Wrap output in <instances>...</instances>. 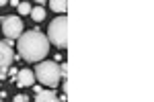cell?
I'll use <instances>...</instances> for the list:
<instances>
[{"mask_svg": "<svg viewBox=\"0 0 154 102\" xmlns=\"http://www.w3.org/2000/svg\"><path fill=\"white\" fill-rule=\"evenodd\" d=\"M11 4L12 6H19V0H11Z\"/></svg>", "mask_w": 154, "mask_h": 102, "instance_id": "cell-14", "label": "cell"}, {"mask_svg": "<svg viewBox=\"0 0 154 102\" xmlns=\"http://www.w3.org/2000/svg\"><path fill=\"white\" fill-rule=\"evenodd\" d=\"M12 59H14V53H12V41H0V71H6L8 66H12Z\"/></svg>", "mask_w": 154, "mask_h": 102, "instance_id": "cell-5", "label": "cell"}, {"mask_svg": "<svg viewBox=\"0 0 154 102\" xmlns=\"http://www.w3.org/2000/svg\"><path fill=\"white\" fill-rule=\"evenodd\" d=\"M29 14H31V19H33L35 23H41V21L45 19V8L39 4V6H35V8H31V12H29Z\"/></svg>", "mask_w": 154, "mask_h": 102, "instance_id": "cell-8", "label": "cell"}, {"mask_svg": "<svg viewBox=\"0 0 154 102\" xmlns=\"http://www.w3.org/2000/svg\"><path fill=\"white\" fill-rule=\"evenodd\" d=\"M17 49H19V55L27 61H41L49 53V39L41 31L33 29L19 35Z\"/></svg>", "mask_w": 154, "mask_h": 102, "instance_id": "cell-1", "label": "cell"}, {"mask_svg": "<svg viewBox=\"0 0 154 102\" xmlns=\"http://www.w3.org/2000/svg\"><path fill=\"white\" fill-rule=\"evenodd\" d=\"M14 80H17V86L19 88H31L35 84V74L31 69H19Z\"/></svg>", "mask_w": 154, "mask_h": 102, "instance_id": "cell-6", "label": "cell"}, {"mask_svg": "<svg viewBox=\"0 0 154 102\" xmlns=\"http://www.w3.org/2000/svg\"><path fill=\"white\" fill-rule=\"evenodd\" d=\"M0 27H2V33L6 35V39H19V35L23 33V23L19 16H6L0 21Z\"/></svg>", "mask_w": 154, "mask_h": 102, "instance_id": "cell-4", "label": "cell"}, {"mask_svg": "<svg viewBox=\"0 0 154 102\" xmlns=\"http://www.w3.org/2000/svg\"><path fill=\"white\" fill-rule=\"evenodd\" d=\"M49 4H51V10L54 12H66L68 8V0H49Z\"/></svg>", "mask_w": 154, "mask_h": 102, "instance_id": "cell-9", "label": "cell"}, {"mask_svg": "<svg viewBox=\"0 0 154 102\" xmlns=\"http://www.w3.org/2000/svg\"><path fill=\"white\" fill-rule=\"evenodd\" d=\"M35 100L37 102H56L58 96H56L54 90H43V88H41L39 92H35Z\"/></svg>", "mask_w": 154, "mask_h": 102, "instance_id": "cell-7", "label": "cell"}, {"mask_svg": "<svg viewBox=\"0 0 154 102\" xmlns=\"http://www.w3.org/2000/svg\"><path fill=\"white\" fill-rule=\"evenodd\" d=\"M35 80H39L43 86H48V88H56L60 86V66L56 61H43L41 59V63H37L35 68Z\"/></svg>", "mask_w": 154, "mask_h": 102, "instance_id": "cell-2", "label": "cell"}, {"mask_svg": "<svg viewBox=\"0 0 154 102\" xmlns=\"http://www.w3.org/2000/svg\"><path fill=\"white\" fill-rule=\"evenodd\" d=\"M60 76H62V80L68 78V66L66 63H60Z\"/></svg>", "mask_w": 154, "mask_h": 102, "instance_id": "cell-11", "label": "cell"}, {"mask_svg": "<svg viewBox=\"0 0 154 102\" xmlns=\"http://www.w3.org/2000/svg\"><path fill=\"white\" fill-rule=\"evenodd\" d=\"M37 4H41V6H43V2H45V0H35Z\"/></svg>", "mask_w": 154, "mask_h": 102, "instance_id": "cell-16", "label": "cell"}, {"mask_svg": "<svg viewBox=\"0 0 154 102\" xmlns=\"http://www.w3.org/2000/svg\"><path fill=\"white\" fill-rule=\"evenodd\" d=\"M48 39H49V43H54L60 49L68 47V19L66 16H58L54 23L49 25Z\"/></svg>", "mask_w": 154, "mask_h": 102, "instance_id": "cell-3", "label": "cell"}, {"mask_svg": "<svg viewBox=\"0 0 154 102\" xmlns=\"http://www.w3.org/2000/svg\"><path fill=\"white\" fill-rule=\"evenodd\" d=\"M4 4H8V0H0V6H4Z\"/></svg>", "mask_w": 154, "mask_h": 102, "instance_id": "cell-15", "label": "cell"}, {"mask_svg": "<svg viewBox=\"0 0 154 102\" xmlns=\"http://www.w3.org/2000/svg\"><path fill=\"white\" fill-rule=\"evenodd\" d=\"M6 71H8V76H11V78L14 80V78H17V71H19V69H17V68H12V66H8V68H6Z\"/></svg>", "mask_w": 154, "mask_h": 102, "instance_id": "cell-12", "label": "cell"}, {"mask_svg": "<svg viewBox=\"0 0 154 102\" xmlns=\"http://www.w3.org/2000/svg\"><path fill=\"white\" fill-rule=\"evenodd\" d=\"M0 100H2V96H0Z\"/></svg>", "mask_w": 154, "mask_h": 102, "instance_id": "cell-17", "label": "cell"}, {"mask_svg": "<svg viewBox=\"0 0 154 102\" xmlns=\"http://www.w3.org/2000/svg\"><path fill=\"white\" fill-rule=\"evenodd\" d=\"M27 100V96H23V94H19V96H14V102H25Z\"/></svg>", "mask_w": 154, "mask_h": 102, "instance_id": "cell-13", "label": "cell"}, {"mask_svg": "<svg viewBox=\"0 0 154 102\" xmlns=\"http://www.w3.org/2000/svg\"><path fill=\"white\" fill-rule=\"evenodd\" d=\"M17 8H19V14H29L31 12V4L29 2H19Z\"/></svg>", "mask_w": 154, "mask_h": 102, "instance_id": "cell-10", "label": "cell"}]
</instances>
